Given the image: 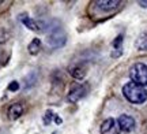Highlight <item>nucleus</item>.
I'll use <instances>...</instances> for the list:
<instances>
[{
	"instance_id": "nucleus-1",
	"label": "nucleus",
	"mask_w": 147,
	"mask_h": 134,
	"mask_svg": "<svg viewBox=\"0 0 147 134\" xmlns=\"http://www.w3.org/2000/svg\"><path fill=\"white\" fill-rule=\"evenodd\" d=\"M123 95L128 101L134 104H143L147 100V90L140 85L128 82L123 86Z\"/></svg>"
},
{
	"instance_id": "nucleus-2",
	"label": "nucleus",
	"mask_w": 147,
	"mask_h": 134,
	"mask_svg": "<svg viewBox=\"0 0 147 134\" xmlns=\"http://www.w3.org/2000/svg\"><path fill=\"white\" fill-rule=\"evenodd\" d=\"M131 81L136 85L146 86L147 85V66L143 63H136L129 70Z\"/></svg>"
},
{
	"instance_id": "nucleus-3",
	"label": "nucleus",
	"mask_w": 147,
	"mask_h": 134,
	"mask_svg": "<svg viewBox=\"0 0 147 134\" xmlns=\"http://www.w3.org/2000/svg\"><path fill=\"white\" fill-rule=\"evenodd\" d=\"M120 127L117 124V120L113 118H108L101 124V134H120Z\"/></svg>"
},
{
	"instance_id": "nucleus-4",
	"label": "nucleus",
	"mask_w": 147,
	"mask_h": 134,
	"mask_svg": "<svg viewBox=\"0 0 147 134\" xmlns=\"http://www.w3.org/2000/svg\"><path fill=\"white\" fill-rule=\"evenodd\" d=\"M117 124H119L121 131L129 133L135 127V119L132 116H129V115H120L119 119H117Z\"/></svg>"
},
{
	"instance_id": "nucleus-5",
	"label": "nucleus",
	"mask_w": 147,
	"mask_h": 134,
	"mask_svg": "<svg viewBox=\"0 0 147 134\" xmlns=\"http://www.w3.org/2000/svg\"><path fill=\"white\" fill-rule=\"evenodd\" d=\"M86 93H87V86L86 85H75L68 93V100L71 103H76L82 97L86 96Z\"/></svg>"
},
{
	"instance_id": "nucleus-6",
	"label": "nucleus",
	"mask_w": 147,
	"mask_h": 134,
	"mask_svg": "<svg viewBox=\"0 0 147 134\" xmlns=\"http://www.w3.org/2000/svg\"><path fill=\"white\" fill-rule=\"evenodd\" d=\"M19 21H21L27 29H30L33 32H41L42 30L41 26H44L42 22L41 23H40V22H36L34 19H32L30 16H27L26 14H21V15H19Z\"/></svg>"
},
{
	"instance_id": "nucleus-7",
	"label": "nucleus",
	"mask_w": 147,
	"mask_h": 134,
	"mask_svg": "<svg viewBox=\"0 0 147 134\" xmlns=\"http://www.w3.org/2000/svg\"><path fill=\"white\" fill-rule=\"evenodd\" d=\"M48 44L52 45V47H63L65 44V34H64L61 30H57V32H53L49 37H48Z\"/></svg>"
},
{
	"instance_id": "nucleus-8",
	"label": "nucleus",
	"mask_w": 147,
	"mask_h": 134,
	"mask_svg": "<svg viewBox=\"0 0 147 134\" xmlns=\"http://www.w3.org/2000/svg\"><path fill=\"white\" fill-rule=\"evenodd\" d=\"M86 73H87V69H86V66H83V65H75L69 69V74L72 75L75 80H82V78H84Z\"/></svg>"
},
{
	"instance_id": "nucleus-9",
	"label": "nucleus",
	"mask_w": 147,
	"mask_h": 134,
	"mask_svg": "<svg viewBox=\"0 0 147 134\" xmlns=\"http://www.w3.org/2000/svg\"><path fill=\"white\" fill-rule=\"evenodd\" d=\"M22 114H23V107H22V104H19V103H15V104H12V105L8 108V118H10L11 120L18 119Z\"/></svg>"
},
{
	"instance_id": "nucleus-10",
	"label": "nucleus",
	"mask_w": 147,
	"mask_h": 134,
	"mask_svg": "<svg viewBox=\"0 0 147 134\" xmlns=\"http://www.w3.org/2000/svg\"><path fill=\"white\" fill-rule=\"evenodd\" d=\"M121 54H123V36L120 34L113 41V52H112V56L113 58H119Z\"/></svg>"
},
{
	"instance_id": "nucleus-11",
	"label": "nucleus",
	"mask_w": 147,
	"mask_h": 134,
	"mask_svg": "<svg viewBox=\"0 0 147 134\" xmlns=\"http://www.w3.org/2000/svg\"><path fill=\"white\" fill-rule=\"evenodd\" d=\"M120 4V1H117V0H112V1H97V5H98V8L102 11H110V10H115L117 8Z\"/></svg>"
},
{
	"instance_id": "nucleus-12",
	"label": "nucleus",
	"mask_w": 147,
	"mask_h": 134,
	"mask_svg": "<svg viewBox=\"0 0 147 134\" xmlns=\"http://www.w3.org/2000/svg\"><path fill=\"white\" fill-rule=\"evenodd\" d=\"M135 47L139 51H147V32L142 33L135 41Z\"/></svg>"
},
{
	"instance_id": "nucleus-13",
	"label": "nucleus",
	"mask_w": 147,
	"mask_h": 134,
	"mask_svg": "<svg viewBox=\"0 0 147 134\" xmlns=\"http://www.w3.org/2000/svg\"><path fill=\"white\" fill-rule=\"evenodd\" d=\"M27 49H29L30 55H37L40 52V49H41V40L40 38H33L32 43L29 44Z\"/></svg>"
},
{
	"instance_id": "nucleus-14",
	"label": "nucleus",
	"mask_w": 147,
	"mask_h": 134,
	"mask_svg": "<svg viewBox=\"0 0 147 134\" xmlns=\"http://www.w3.org/2000/svg\"><path fill=\"white\" fill-rule=\"evenodd\" d=\"M53 119L57 122V123H61V119H59L55 114L52 112V111H47V114H45V118H44V123L45 124H49L51 122H52Z\"/></svg>"
},
{
	"instance_id": "nucleus-15",
	"label": "nucleus",
	"mask_w": 147,
	"mask_h": 134,
	"mask_svg": "<svg viewBox=\"0 0 147 134\" xmlns=\"http://www.w3.org/2000/svg\"><path fill=\"white\" fill-rule=\"evenodd\" d=\"M19 89V82H16V81H12L10 85H8V90L11 92H15Z\"/></svg>"
},
{
	"instance_id": "nucleus-16",
	"label": "nucleus",
	"mask_w": 147,
	"mask_h": 134,
	"mask_svg": "<svg viewBox=\"0 0 147 134\" xmlns=\"http://www.w3.org/2000/svg\"><path fill=\"white\" fill-rule=\"evenodd\" d=\"M138 3H139V5H140V7H144V8L147 7V1H138Z\"/></svg>"
},
{
	"instance_id": "nucleus-17",
	"label": "nucleus",
	"mask_w": 147,
	"mask_h": 134,
	"mask_svg": "<svg viewBox=\"0 0 147 134\" xmlns=\"http://www.w3.org/2000/svg\"><path fill=\"white\" fill-rule=\"evenodd\" d=\"M0 4H1V1H0Z\"/></svg>"
}]
</instances>
